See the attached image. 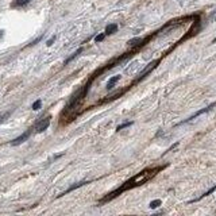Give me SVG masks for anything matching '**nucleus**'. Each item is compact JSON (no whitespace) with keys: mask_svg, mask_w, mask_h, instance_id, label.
Here are the masks:
<instances>
[{"mask_svg":"<svg viewBox=\"0 0 216 216\" xmlns=\"http://www.w3.org/2000/svg\"><path fill=\"white\" fill-rule=\"evenodd\" d=\"M41 105H42V101H41V100H37V101H34V104H33V109L34 111H38V109L41 108Z\"/></svg>","mask_w":216,"mask_h":216,"instance_id":"obj_14","label":"nucleus"},{"mask_svg":"<svg viewBox=\"0 0 216 216\" xmlns=\"http://www.w3.org/2000/svg\"><path fill=\"white\" fill-rule=\"evenodd\" d=\"M212 43H216V38H215L214 41H212Z\"/></svg>","mask_w":216,"mask_h":216,"instance_id":"obj_19","label":"nucleus"},{"mask_svg":"<svg viewBox=\"0 0 216 216\" xmlns=\"http://www.w3.org/2000/svg\"><path fill=\"white\" fill-rule=\"evenodd\" d=\"M214 107H216V103H212L211 105H208V107H205V108H203V109H200V111H197L195 112V114L192 115V116H189L188 119H185V120H182V122H180V123L177 124V126H181V124H185V123H189V122H192L193 119H196L197 116H200V115H203V114H205V112H209Z\"/></svg>","mask_w":216,"mask_h":216,"instance_id":"obj_3","label":"nucleus"},{"mask_svg":"<svg viewBox=\"0 0 216 216\" xmlns=\"http://www.w3.org/2000/svg\"><path fill=\"white\" fill-rule=\"evenodd\" d=\"M120 79H122V76H120V74H118V76L111 77V79L108 80V83H107V89H108V90H111V89L114 88V87H115V85H116V84L119 83V81H120Z\"/></svg>","mask_w":216,"mask_h":216,"instance_id":"obj_6","label":"nucleus"},{"mask_svg":"<svg viewBox=\"0 0 216 216\" xmlns=\"http://www.w3.org/2000/svg\"><path fill=\"white\" fill-rule=\"evenodd\" d=\"M215 190H216V185H215V186H212L211 189L208 190V192H205V193H204V195H201V196H200V197H197V199L192 200V201H190V203H196V201H200V200H201V199H204V197H207V196H208V195H211V193H214Z\"/></svg>","mask_w":216,"mask_h":216,"instance_id":"obj_9","label":"nucleus"},{"mask_svg":"<svg viewBox=\"0 0 216 216\" xmlns=\"http://www.w3.org/2000/svg\"><path fill=\"white\" fill-rule=\"evenodd\" d=\"M139 42H142V39H140V38H135V39H131L130 42H128V45H135V43H139Z\"/></svg>","mask_w":216,"mask_h":216,"instance_id":"obj_16","label":"nucleus"},{"mask_svg":"<svg viewBox=\"0 0 216 216\" xmlns=\"http://www.w3.org/2000/svg\"><path fill=\"white\" fill-rule=\"evenodd\" d=\"M31 130H33V128L27 130L26 133H23L20 136H18V138H15L14 140H11V142H10V145H11V146H18V145H20V143L26 142V140L30 138V135H31Z\"/></svg>","mask_w":216,"mask_h":216,"instance_id":"obj_5","label":"nucleus"},{"mask_svg":"<svg viewBox=\"0 0 216 216\" xmlns=\"http://www.w3.org/2000/svg\"><path fill=\"white\" fill-rule=\"evenodd\" d=\"M118 31V26L115 23H112V24H108L107 27H105V35H111V34H114V33H116Z\"/></svg>","mask_w":216,"mask_h":216,"instance_id":"obj_8","label":"nucleus"},{"mask_svg":"<svg viewBox=\"0 0 216 216\" xmlns=\"http://www.w3.org/2000/svg\"><path fill=\"white\" fill-rule=\"evenodd\" d=\"M29 2H30V0H15V4H14V5H18V7H20V5H26Z\"/></svg>","mask_w":216,"mask_h":216,"instance_id":"obj_13","label":"nucleus"},{"mask_svg":"<svg viewBox=\"0 0 216 216\" xmlns=\"http://www.w3.org/2000/svg\"><path fill=\"white\" fill-rule=\"evenodd\" d=\"M104 38H105V33H101V34H99V35L96 37L95 41H96V42H101V41H104Z\"/></svg>","mask_w":216,"mask_h":216,"instance_id":"obj_15","label":"nucleus"},{"mask_svg":"<svg viewBox=\"0 0 216 216\" xmlns=\"http://www.w3.org/2000/svg\"><path fill=\"white\" fill-rule=\"evenodd\" d=\"M162 204V201L161 200H153L151 203H150V208H153V209H155V208H158L159 205Z\"/></svg>","mask_w":216,"mask_h":216,"instance_id":"obj_11","label":"nucleus"},{"mask_svg":"<svg viewBox=\"0 0 216 216\" xmlns=\"http://www.w3.org/2000/svg\"><path fill=\"white\" fill-rule=\"evenodd\" d=\"M130 126H133V122H127V123H122V124H119V126L116 127V131H120V130H123V128H127V127H130Z\"/></svg>","mask_w":216,"mask_h":216,"instance_id":"obj_10","label":"nucleus"},{"mask_svg":"<svg viewBox=\"0 0 216 216\" xmlns=\"http://www.w3.org/2000/svg\"><path fill=\"white\" fill-rule=\"evenodd\" d=\"M164 168H165V166H157V168L145 169V170H142L140 173H138V174H135L134 177H131L130 180H127L126 182H123V185L119 186L116 190H114V192L108 193L107 196H104L103 199H100L99 203H100V204H103V203H108V201H111L112 199L118 197L119 195H120V193L126 192V190H130V189H134V188H136V186L143 185V184H146L147 181L151 180V178H154Z\"/></svg>","mask_w":216,"mask_h":216,"instance_id":"obj_1","label":"nucleus"},{"mask_svg":"<svg viewBox=\"0 0 216 216\" xmlns=\"http://www.w3.org/2000/svg\"><path fill=\"white\" fill-rule=\"evenodd\" d=\"M54 41H55V37H53V38H50V39L48 41V43H46V45H48V46H51V45H53V42H54Z\"/></svg>","mask_w":216,"mask_h":216,"instance_id":"obj_17","label":"nucleus"},{"mask_svg":"<svg viewBox=\"0 0 216 216\" xmlns=\"http://www.w3.org/2000/svg\"><path fill=\"white\" fill-rule=\"evenodd\" d=\"M159 61H161V59H155V61H151V62H150V64L147 65V66H146V68L143 69L142 72H140V74H139V77H138L136 83H139V81H142V80L145 79L146 76H147V74H150V73H151V72H153V70H154L155 68L158 66Z\"/></svg>","mask_w":216,"mask_h":216,"instance_id":"obj_2","label":"nucleus"},{"mask_svg":"<svg viewBox=\"0 0 216 216\" xmlns=\"http://www.w3.org/2000/svg\"><path fill=\"white\" fill-rule=\"evenodd\" d=\"M8 116V114H3V115H0V123H3L4 122V119Z\"/></svg>","mask_w":216,"mask_h":216,"instance_id":"obj_18","label":"nucleus"},{"mask_svg":"<svg viewBox=\"0 0 216 216\" xmlns=\"http://www.w3.org/2000/svg\"><path fill=\"white\" fill-rule=\"evenodd\" d=\"M50 119H51V116H46V118L41 119L38 123L35 124V131H37V133H43L45 130H48V127L50 124Z\"/></svg>","mask_w":216,"mask_h":216,"instance_id":"obj_4","label":"nucleus"},{"mask_svg":"<svg viewBox=\"0 0 216 216\" xmlns=\"http://www.w3.org/2000/svg\"><path fill=\"white\" fill-rule=\"evenodd\" d=\"M81 51H83V49H79V50H77V51H76V53H74V54H73V55H72V57H69V58L66 59V61H65V65H68V64H69V62H70V61H72V59H74V58H76V57H77V55H79V54H80V53H81Z\"/></svg>","mask_w":216,"mask_h":216,"instance_id":"obj_12","label":"nucleus"},{"mask_svg":"<svg viewBox=\"0 0 216 216\" xmlns=\"http://www.w3.org/2000/svg\"><path fill=\"white\" fill-rule=\"evenodd\" d=\"M87 184H89V182H87V181H81V182H77V184H74V185H72L70 188H68L66 190H65L64 193H61L58 197H61V196H65V195H68L69 192H72V190H74V189H77V188H80V186H83V185H87Z\"/></svg>","mask_w":216,"mask_h":216,"instance_id":"obj_7","label":"nucleus"}]
</instances>
